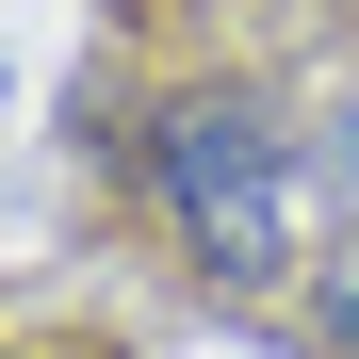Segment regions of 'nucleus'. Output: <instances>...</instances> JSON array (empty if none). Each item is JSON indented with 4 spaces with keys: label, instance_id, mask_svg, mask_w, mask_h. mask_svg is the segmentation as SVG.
<instances>
[{
    "label": "nucleus",
    "instance_id": "nucleus-1",
    "mask_svg": "<svg viewBox=\"0 0 359 359\" xmlns=\"http://www.w3.org/2000/svg\"><path fill=\"white\" fill-rule=\"evenodd\" d=\"M147 245L196 294H294L327 262V163H311V98H278L262 66H163L131 82V180Z\"/></svg>",
    "mask_w": 359,
    "mask_h": 359
},
{
    "label": "nucleus",
    "instance_id": "nucleus-2",
    "mask_svg": "<svg viewBox=\"0 0 359 359\" xmlns=\"http://www.w3.org/2000/svg\"><path fill=\"white\" fill-rule=\"evenodd\" d=\"M311 343H327V359H359V245H327V262H311Z\"/></svg>",
    "mask_w": 359,
    "mask_h": 359
},
{
    "label": "nucleus",
    "instance_id": "nucleus-3",
    "mask_svg": "<svg viewBox=\"0 0 359 359\" xmlns=\"http://www.w3.org/2000/svg\"><path fill=\"white\" fill-rule=\"evenodd\" d=\"M311 163H327V196H359V98H327V114H311Z\"/></svg>",
    "mask_w": 359,
    "mask_h": 359
},
{
    "label": "nucleus",
    "instance_id": "nucleus-4",
    "mask_svg": "<svg viewBox=\"0 0 359 359\" xmlns=\"http://www.w3.org/2000/svg\"><path fill=\"white\" fill-rule=\"evenodd\" d=\"M147 17H229V0H147Z\"/></svg>",
    "mask_w": 359,
    "mask_h": 359
}]
</instances>
